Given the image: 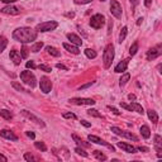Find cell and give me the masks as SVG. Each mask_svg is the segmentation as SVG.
<instances>
[{
	"label": "cell",
	"instance_id": "cell-31",
	"mask_svg": "<svg viewBox=\"0 0 162 162\" xmlns=\"http://www.w3.org/2000/svg\"><path fill=\"white\" fill-rule=\"evenodd\" d=\"M0 115H2L5 120H10V119L13 118V114H11L9 110H5V109H4V110H0Z\"/></svg>",
	"mask_w": 162,
	"mask_h": 162
},
{
	"label": "cell",
	"instance_id": "cell-44",
	"mask_svg": "<svg viewBox=\"0 0 162 162\" xmlns=\"http://www.w3.org/2000/svg\"><path fill=\"white\" fill-rule=\"evenodd\" d=\"M94 84V81H90V83H87V84H85V85H83V86H80L79 87V90H84V89H87L89 86H91Z\"/></svg>",
	"mask_w": 162,
	"mask_h": 162
},
{
	"label": "cell",
	"instance_id": "cell-18",
	"mask_svg": "<svg viewBox=\"0 0 162 162\" xmlns=\"http://www.w3.org/2000/svg\"><path fill=\"white\" fill-rule=\"evenodd\" d=\"M67 39H69L72 45H75V46H77V47L83 45V39H81V38H80L77 34H75V33H67Z\"/></svg>",
	"mask_w": 162,
	"mask_h": 162
},
{
	"label": "cell",
	"instance_id": "cell-48",
	"mask_svg": "<svg viewBox=\"0 0 162 162\" xmlns=\"http://www.w3.org/2000/svg\"><path fill=\"white\" fill-rule=\"evenodd\" d=\"M152 2H153V0H144V5H146L147 8H150V6L152 5Z\"/></svg>",
	"mask_w": 162,
	"mask_h": 162
},
{
	"label": "cell",
	"instance_id": "cell-6",
	"mask_svg": "<svg viewBox=\"0 0 162 162\" xmlns=\"http://www.w3.org/2000/svg\"><path fill=\"white\" fill-rule=\"evenodd\" d=\"M110 130L113 132V133H115L117 136H120V137H126V138H128V139H132V141H134V142H138L139 141V138L136 136V134H133L132 132H126V130H122L120 128H118V127H112L110 128Z\"/></svg>",
	"mask_w": 162,
	"mask_h": 162
},
{
	"label": "cell",
	"instance_id": "cell-9",
	"mask_svg": "<svg viewBox=\"0 0 162 162\" xmlns=\"http://www.w3.org/2000/svg\"><path fill=\"white\" fill-rule=\"evenodd\" d=\"M39 86H40L42 92L48 94L52 90V81L47 76H42V77H40V81H39Z\"/></svg>",
	"mask_w": 162,
	"mask_h": 162
},
{
	"label": "cell",
	"instance_id": "cell-10",
	"mask_svg": "<svg viewBox=\"0 0 162 162\" xmlns=\"http://www.w3.org/2000/svg\"><path fill=\"white\" fill-rule=\"evenodd\" d=\"M69 101L74 105H94L95 104V100L89 99V98H72Z\"/></svg>",
	"mask_w": 162,
	"mask_h": 162
},
{
	"label": "cell",
	"instance_id": "cell-17",
	"mask_svg": "<svg viewBox=\"0 0 162 162\" xmlns=\"http://www.w3.org/2000/svg\"><path fill=\"white\" fill-rule=\"evenodd\" d=\"M128 63H129V58H126V60H123V61H120V62L115 66L114 71L118 72V74L126 72V71H127V67H128Z\"/></svg>",
	"mask_w": 162,
	"mask_h": 162
},
{
	"label": "cell",
	"instance_id": "cell-47",
	"mask_svg": "<svg viewBox=\"0 0 162 162\" xmlns=\"http://www.w3.org/2000/svg\"><path fill=\"white\" fill-rule=\"evenodd\" d=\"M81 124H83L84 127H86V128L91 127V123H89V122H86V120H81Z\"/></svg>",
	"mask_w": 162,
	"mask_h": 162
},
{
	"label": "cell",
	"instance_id": "cell-25",
	"mask_svg": "<svg viewBox=\"0 0 162 162\" xmlns=\"http://www.w3.org/2000/svg\"><path fill=\"white\" fill-rule=\"evenodd\" d=\"M46 51L49 53L51 56H53V57H60V55H61V52H60L57 48L52 47V46H47V47H46Z\"/></svg>",
	"mask_w": 162,
	"mask_h": 162
},
{
	"label": "cell",
	"instance_id": "cell-32",
	"mask_svg": "<svg viewBox=\"0 0 162 162\" xmlns=\"http://www.w3.org/2000/svg\"><path fill=\"white\" fill-rule=\"evenodd\" d=\"M34 146H36L37 150L42 151V152H46V151H47V146H46L43 142H34Z\"/></svg>",
	"mask_w": 162,
	"mask_h": 162
},
{
	"label": "cell",
	"instance_id": "cell-15",
	"mask_svg": "<svg viewBox=\"0 0 162 162\" xmlns=\"http://www.w3.org/2000/svg\"><path fill=\"white\" fill-rule=\"evenodd\" d=\"M155 150L157 151V157L161 158L162 157V137L160 134H156L155 136Z\"/></svg>",
	"mask_w": 162,
	"mask_h": 162
},
{
	"label": "cell",
	"instance_id": "cell-34",
	"mask_svg": "<svg viewBox=\"0 0 162 162\" xmlns=\"http://www.w3.org/2000/svg\"><path fill=\"white\" fill-rule=\"evenodd\" d=\"M94 156H95V158L96 160H99V161H106V156L104 155V153H101L100 151H94Z\"/></svg>",
	"mask_w": 162,
	"mask_h": 162
},
{
	"label": "cell",
	"instance_id": "cell-33",
	"mask_svg": "<svg viewBox=\"0 0 162 162\" xmlns=\"http://www.w3.org/2000/svg\"><path fill=\"white\" fill-rule=\"evenodd\" d=\"M11 86L14 87L17 91H20V92H25V91H27V90H25V89L19 84V83H17V81H13V83H11Z\"/></svg>",
	"mask_w": 162,
	"mask_h": 162
},
{
	"label": "cell",
	"instance_id": "cell-54",
	"mask_svg": "<svg viewBox=\"0 0 162 162\" xmlns=\"http://www.w3.org/2000/svg\"><path fill=\"white\" fill-rule=\"evenodd\" d=\"M0 161H2V162H6V161H8V158H6L4 155H0Z\"/></svg>",
	"mask_w": 162,
	"mask_h": 162
},
{
	"label": "cell",
	"instance_id": "cell-37",
	"mask_svg": "<svg viewBox=\"0 0 162 162\" xmlns=\"http://www.w3.org/2000/svg\"><path fill=\"white\" fill-rule=\"evenodd\" d=\"M24 160L28 161V162H36V161H37V158H36L32 153H25V155H24Z\"/></svg>",
	"mask_w": 162,
	"mask_h": 162
},
{
	"label": "cell",
	"instance_id": "cell-46",
	"mask_svg": "<svg viewBox=\"0 0 162 162\" xmlns=\"http://www.w3.org/2000/svg\"><path fill=\"white\" fill-rule=\"evenodd\" d=\"M56 67H57V69H60V70H65V71L69 70V69H67V67H66L65 65H62V63H57V65H56Z\"/></svg>",
	"mask_w": 162,
	"mask_h": 162
},
{
	"label": "cell",
	"instance_id": "cell-39",
	"mask_svg": "<svg viewBox=\"0 0 162 162\" xmlns=\"http://www.w3.org/2000/svg\"><path fill=\"white\" fill-rule=\"evenodd\" d=\"M20 56H22V58H27V57H28V48H27L25 46H23L22 49H20Z\"/></svg>",
	"mask_w": 162,
	"mask_h": 162
},
{
	"label": "cell",
	"instance_id": "cell-5",
	"mask_svg": "<svg viewBox=\"0 0 162 162\" xmlns=\"http://www.w3.org/2000/svg\"><path fill=\"white\" fill-rule=\"evenodd\" d=\"M105 24V17L103 14H95L90 19V27L94 29H100Z\"/></svg>",
	"mask_w": 162,
	"mask_h": 162
},
{
	"label": "cell",
	"instance_id": "cell-42",
	"mask_svg": "<svg viewBox=\"0 0 162 162\" xmlns=\"http://www.w3.org/2000/svg\"><path fill=\"white\" fill-rule=\"evenodd\" d=\"M62 117H63L65 119H76V115H75L74 113H63Z\"/></svg>",
	"mask_w": 162,
	"mask_h": 162
},
{
	"label": "cell",
	"instance_id": "cell-36",
	"mask_svg": "<svg viewBox=\"0 0 162 162\" xmlns=\"http://www.w3.org/2000/svg\"><path fill=\"white\" fill-rule=\"evenodd\" d=\"M87 114L90 115V117H95V118H101V114L96 110V109H90V110H87Z\"/></svg>",
	"mask_w": 162,
	"mask_h": 162
},
{
	"label": "cell",
	"instance_id": "cell-7",
	"mask_svg": "<svg viewBox=\"0 0 162 162\" xmlns=\"http://www.w3.org/2000/svg\"><path fill=\"white\" fill-rule=\"evenodd\" d=\"M162 55V45H157L156 47L151 48L150 51H147V60L148 61H153L156 60L157 57H160Z\"/></svg>",
	"mask_w": 162,
	"mask_h": 162
},
{
	"label": "cell",
	"instance_id": "cell-8",
	"mask_svg": "<svg viewBox=\"0 0 162 162\" xmlns=\"http://www.w3.org/2000/svg\"><path fill=\"white\" fill-rule=\"evenodd\" d=\"M110 13H112V15H114L117 19L122 18L123 10H122V5L117 2V0H112L110 2Z\"/></svg>",
	"mask_w": 162,
	"mask_h": 162
},
{
	"label": "cell",
	"instance_id": "cell-55",
	"mask_svg": "<svg viewBox=\"0 0 162 162\" xmlns=\"http://www.w3.org/2000/svg\"><path fill=\"white\" fill-rule=\"evenodd\" d=\"M128 99H129V100H136V95H133V94H129V95H128Z\"/></svg>",
	"mask_w": 162,
	"mask_h": 162
},
{
	"label": "cell",
	"instance_id": "cell-41",
	"mask_svg": "<svg viewBox=\"0 0 162 162\" xmlns=\"http://www.w3.org/2000/svg\"><path fill=\"white\" fill-rule=\"evenodd\" d=\"M92 0H74V3L77 4V5H84V4H89L91 3Z\"/></svg>",
	"mask_w": 162,
	"mask_h": 162
},
{
	"label": "cell",
	"instance_id": "cell-29",
	"mask_svg": "<svg viewBox=\"0 0 162 162\" xmlns=\"http://www.w3.org/2000/svg\"><path fill=\"white\" fill-rule=\"evenodd\" d=\"M127 32H128V28H127V27H123V28H122V31H120V33H119V42H120V43L126 39Z\"/></svg>",
	"mask_w": 162,
	"mask_h": 162
},
{
	"label": "cell",
	"instance_id": "cell-26",
	"mask_svg": "<svg viewBox=\"0 0 162 162\" xmlns=\"http://www.w3.org/2000/svg\"><path fill=\"white\" fill-rule=\"evenodd\" d=\"M129 79H130V75H129L128 72H126L123 76L120 77V80H119V86H120V87L126 86V85H127V83L129 81Z\"/></svg>",
	"mask_w": 162,
	"mask_h": 162
},
{
	"label": "cell",
	"instance_id": "cell-13",
	"mask_svg": "<svg viewBox=\"0 0 162 162\" xmlns=\"http://www.w3.org/2000/svg\"><path fill=\"white\" fill-rule=\"evenodd\" d=\"M2 13L8 14V15H18V14H20V9L14 6V5H11V4H9V5H6V6H4L2 9Z\"/></svg>",
	"mask_w": 162,
	"mask_h": 162
},
{
	"label": "cell",
	"instance_id": "cell-2",
	"mask_svg": "<svg viewBox=\"0 0 162 162\" xmlns=\"http://www.w3.org/2000/svg\"><path fill=\"white\" fill-rule=\"evenodd\" d=\"M114 46L113 45H108L104 49V53H103V62H104V67L105 69H109L113 63V60H114Z\"/></svg>",
	"mask_w": 162,
	"mask_h": 162
},
{
	"label": "cell",
	"instance_id": "cell-24",
	"mask_svg": "<svg viewBox=\"0 0 162 162\" xmlns=\"http://www.w3.org/2000/svg\"><path fill=\"white\" fill-rule=\"evenodd\" d=\"M72 139H74V141H75V142H76V143H77V144L81 147V148H89V147H90V144H89V143L84 142V141L81 139L80 137H77L76 134H72Z\"/></svg>",
	"mask_w": 162,
	"mask_h": 162
},
{
	"label": "cell",
	"instance_id": "cell-56",
	"mask_svg": "<svg viewBox=\"0 0 162 162\" xmlns=\"http://www.w3.org/2000/svg\"><path fill=\"white\" fill-rule=\"evenodd\" d=\"M3 3H6V4H11V3H14L15 0H2Z\"/></svg>",
	"mask_w": 162,
	"mask_h": 162
},
{
	"label": "cell",
	"instance_id": "cell-43",
	"mask_svg": "<svg viewBox=\"0 0 162 162\" xmlns=\"http://www.w3.org/2000/svg\"><path fill=\"white\" fill-rule=\"evenodd\" d=\"M25 66H27V69H37V66H36V63L33 61H28Z\"/></svg>",
	"mask_w": 162,
	"mask_h": 162
},
{
	"label": "cell",
	"instance_id": "cell-51",
	"mask_svg": "<svg viewBox=\"0 0 162 162\" xmlns=\"http://www.w3.org/2000/svg\"><path fill=\"white\" fill-rule=\"evenodd\" d=\"M137 151H141V152H148V148L147 147H138Z\"/></svg>",
	"mask_w": 162,
	"mask_h": 162
},
{
	"label": "cell",
	"instance_id": "cell-40",
	"mask_svg": "<svg viewBox=\"0 0 162 162\" xmlns=\"http://www.w3.org/2000/svg\"><path fill=\"white\" fill-rule=\"evenodd\" d=\"M38 69L39 70H42V71H45V72H51L52 71V69L48 66V65H39L38 66Z\"/></svg>",
	"mask_w": 162,
	"mask_h": 162
},
{
	"label": "cell",
	"instance_id": "cell-14",
	"mask_svg": "<svg viewBox=\"0 0 162 162\" xmlns=\"http://www.w3.org/2000/svg\"><path fill=\"white\" fill-rule=\"evenodd\" d=\"M117 146L119 148H122V150H123L124 152H127V153H136L137 152V148L136 147H133L132 144L126 143V142H118Z\"/></svg>",
	"mask_w": 162,
	"mask_h": 162
},
{
	"label": "cell",
	"instance_id": "cell-27",
	"mask_svg": "<svg viewBox=\"0 0 162 162\" xmlns=\"http://www.w3.org/2000/svg\"><path fill=\"white\" fill-rule=\"evenodd\" d=\"M8 46V39L4 36H0V53H2Z\"/></svg>",
	"mask_w": 162,
	"mask_h": 162
},
{
	"label": "cell",
	"instance_id": "cell-23",
	"mask_svg": "<svg viewBox=\"0 0 162 162\" xmlns=\"http://www.w3.org/2000/svg\"><path fill=\"white\" fill-rule=\"evenodd\" d=\"M147 115H148V118H150V120L152 122L153 124H156L157 122H158V114H157L155 110H152V109L147 110Z\"/></svg>",
	"mask_w": 162,
	"mask_h": 162
},
{
	"label": "cell",
	"instance_id": "cell-16",
	"mask_svg": "<svg viewBox=\"0 0 162 162\" xmlns=\"http://www.w3.org/2000/svg\"><path fill=\"white\" fill-rule=\"evenodd\" d=\"M0 137H3L5 139H9V141H18V137L15 136L14 133H13L11 130H8V129H2L0 130Z\"/></svg>",
	"mask_w": 162,
	"mask_h": 162
},
{
	"label": "cell",
	"instance_id": "cell-28",
	"mask_svg": "<svg viewBox=\"0 0 162 162\" xmlns=\"http://www.w3.org/2000/svg\"><path fill=\"white\" fill-rule=\"evenodd\" d=\"M85 55H86L87 58H95L98 56V53H96V51H94L91 48H86L85 49Z\"/></svg>",
	"mask_w": 162,
	"mask_h": 162
},
{
	"label": "cell",
	"instance_id": "cell-57",
	"mask_svg": "<svg viewBox=\"0 0 162 162\" xmlns=\"http://www.w3.org/2000/svg\"><path fill=\"white\" fill-rule=\"evenodd\" d=\"M142 20H143V18H139V19H138V22H137V24H138V25H139V24H141V23H142Z\"/></svg>",
	"mask_w": 162,
	"mask_h": 162
},
{
	"label": "cell",
	"instance_id": "cell-12",
	"mask_svg": "<svg viewBox=\"0 0 162 162\" xmlns=\"http://www.w3.org/2000/svg\"><path fill=\"white\" fill-rule=\"evenodd\" d=\"M87 138H89V141L92 142V143H96V144H100V146H105V147L109 148V150H112L113 152L115 151V148H114L112 144H109L108 142H105L104 139H101V138H99V137H96V136H91V134H90Z\"/></svg>",
	"mask_w": 162,
	"mask_h": 162
},
{
	"label": "cell",
	"instance_id": "cell-19",
	"mask_svg": "<svg viewBox=\"0 0 162 162\" xmlns=\"http://www.w3.org/2000/svg\"><path fill=\"white\" fill-rule=\"evenodd\" d=\"M10 60L13 61V63L14 65H20V61H22V56H20V53L17 51V49H13L10 51V55H9Z\"/></svg>",
	"mask_w": 162,
	"mask_h": 162
},
{
	"label": "cell",
	"instance_id": "cell-49",
	"mask_svg": "<svg viewBox=\"0 0 162 162\" xmlns=\"http://www.w3.org/2000/svg\"><path fill=\"white\" fill-rule=\"evenodd\" d=\"M129 2H130L132 6H137L139 4V0H129Z\"/></svg>",
	"mask_w": 162,
	"mask_h": 162
},
{
	"label": "cell",
	"instance_id": "cell-11",
	"mask_svg": "<svg viewBox=\"0 0 162 162\" xmlns=\"http://www.w3.org/2000/svg\"><path fill=\"white\" fill-rule=\"evenodd\" d=\"M20 113H22V115H23V117H25V118H28V119L33 120L36 124H38V126H40V127H45V126H46V124H45V122H43L42 119H39L38 117H36L34 114H32V113H31V112H28V110H22Z\"/></svg>",
	"mask_w": 162,
	"mask_h": 162
},
{
	"label": "cell",
	"instance_id": "cell-50",
	"mask_svg": "<svg viewBox=\"0 0 162 162\" xmlns=\"http://www.w3.org/2000/svg\"><path fill=\"white\" fill-rule=\"evenodd\" d=\"M27 136H28L29 138H32V139H34V138H36V134H34L33 132H27Z\"/></svg>",
	"mask_w": 162,
	"mask_h": 162
},
{
	"label": "cell",
	"instance_id": "cell-4",
	"mask_svg": "<svg viewBox=\"0 0 162 162\" xmlns=\"http://www.w3.org/2000/svg\"><path fill=\"white\" fill-rule=\"evenodd\" d=\"M58 27V23L56 20H49V22H43V23H39L36 27V31L37 32H51V31H55Z\"/></svg>",
	"mask_w": 162,
	"mask_h": 162
},
{
	"label": "cell",
	"instance_id": "cell-3",
	"mask_svg": "<svg viewBox=\"0 0 162 162\" xmlns=\"http://www.w3.org/2000/svg\"><path fill=\"white\" fill-rule=\"evenodd\" d=\"M20 80L23 81V83H24L25 85L31 86L32 89L37 86V79H36L34 74L31 72V71H28V70H27V71H22V72H20Z\"/></svg>",
	"mask_w": 162,
	"mask_h": 162
},
{
	"label": "cell",
	"instance_id": "cell-1",
	"mask_svg": "<svg viewBox=\"0 0 162 162\" xmlns=\"http://www.w3.org/2000/svg\"><path fill=\"white\" fill-rule=\"evenodd\" d=\"M13 38L23 45L31 43L37 38V31H33L29 27H20L13 32Z\"/></svg>",
	"mask_w": 162,
	"mask_h": 162
},
{
	"label": "cell",
	"instance_id": "cell-30",
	"mask_svg": "<svg viewBox=\"0 0 162 162\" xmlns=\"http://www.w3.org/2000/svg\"><path fill=\"white\" fill-rule=\"evenodd\" d=\"M42 47H43V43H42V42H37V43H34V45L32 46L31 51H32L33 53H37V52H39L40 49H42Z\"/></svg>",
	"mask_w": 162,
	"mask_h": 162
},
{
	"label": "cell",
	"instance_id": "cell-22",
	"mask_svg": "<svg viewBox=\"0 0 162 162\" xmlns=\"http://www.w3.org/2000/svg\"><path fill=\"white\" fill-rule=\"evenodd\" d=\"M139 132H141L142 137L144 139H148V138L151 137V129H150V127H148V126H142L141 129H139Z\"/></svg>",
	"mask_w": 162,
	"mask_h": 162
},
{
	"label": "cell",
	"instance_id": "cell-21",
	"mask_svg": "<svg viewBox=\"0 0 162 162\" xmlns=\"http://www.w3.org/2000/svg\"><path fill=\"white\" fill-rule=\"evenodd\" d=\"M130 105V110L132 112H137L138 114H144V109L142 108V105L141 104H138V103H136V101H133V103H130L129 104Z\"/></svg>",
	"mask_w": 162,
	"mask_h": 162
},
{
	"label": "cell",
	"instance_id": "cell-52",
	"mask_svg": "<svg viewBox=\"0 0 162 162\" xmlns=\"http://www.w3.org/2000/svg\"><path fill=\"white\" fill-rule=\"evenodd\" d=\"M112 28H113V22L110 20V22H109V28H108V34L112 33Z\"/></svg>",
	"mask_w": 162,
	"mask_h": 162
},
{
	"label": "cell",
	"instance_id": "cell-35",
	"mask_svg": "<svg viewBox=\"0 0 162 162\" xmlns=\"http://www.w3.org/2000/svg\"><path fill=\"white\" fill-rule=\"evenodd\" d=\"M137 51H138V42H134L132 46H130V48H129V55L130 56H134L137 53Z\"/></svg>",
	"mask_w": 162,
	"mask_h": 162
},
{
	"label": "cell",
	"instance_id": "cell-53",
	"mask_svg": "<svg viewBox=\"0 0 162 162\" xmlns=\"http://www.w3.org/2000/svg\"><path fill=\"white\" fill-rule=\"evenodd\" d=\"M66 17H67V18H74V17H75V13H74V11H71V13H66Z\"/></svg>",
	"mask_w": 162,
	"mask_h": 162
},
{
	"label": "cell",
	"instance_id": "cell-20",
	"mask_svg": "<svg viewBox=\"0 0 162 162\" xmlns=\"http://www.w3.org/2000/svg\"><path fill=\"white\" fill-rule=\"evenodd\" d=\"M63 48L66 49V51H69L70 53H72V55H79L80 53V49H79V47L77 46H75V45H70V43H63Z\"/></svg>",
	"mask_w": 162,
	"mask_h": 162
},
{
	"label": "cell",
	"instance_id": "cell-45",
	"mask_svg": "<svg viewBox=\"0 0 162 162\" xmlns=\"http://www.w3.org/2000/svg\"><path fill=\"white\" fill-rule=\"evenodd\" d=\"M108 108H109V109H110V110H112V112H113V113H114L115 115H120V112H119L118 109H115L114 106H110V105H109V106H108Z\"/></svg>",
	"mask_w": 162,
	"mask_h": 162
},
{
	"label": "cell",
	"instance_id": "cell-38",
	"mask_svg": "<svg viewBox=\"0 0 162 162\" xmlns=\"http://www.w3.org/2000/svg\"><path fill=\"white\" fill-rule=\"evenodd\" d=\"M75 152H76L77 155H80V156H83V157H87V156H89L81 147H76V148H75Z\"/></svg>",
	"mask_w": 162,
	"mask_h": 162
},
{
	"label": "cell",
	"instance_id": "cell-58",
	"mask_svg": "<svg viewBox=\"0 0 162 162\" xmlns=\"http://www.w3.org/2000/svg\"><path fill=\"white\" fill-rule=\"evenodd\" d=\"M100 2H106V0H100Z\"/></svg>",
	"mask_w": 162,
	"mask_h": 162
}]
</instances>
